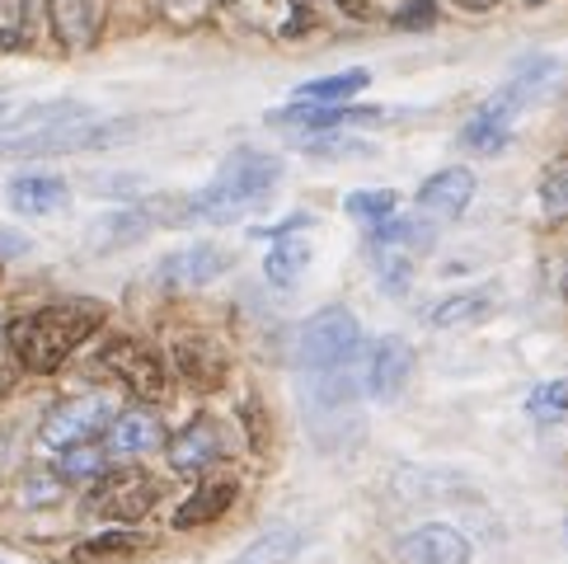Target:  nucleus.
Masks as SVG:
<instances>
[{
    "mask_svg": "<svg viewBox=\"0 0 568 564\" xmlns=\"http://www.w3.org/2000/svg\"><path fill=\"white\" fill-rule=\"evenodd\" d=\"M564 85H568V67L559 62V57H531V62H521L513 71V80H507L489 104L460 128V147L475 151V155L503 151L507 141H513L521 118L531 109H540V104H550Z\"/></svg>",
    "mask_w": 568,
    "mask_h": 564,
    "instance_id": "obj_1",
    "label": "nucleus"
},
{
    "mask_svg": "<svg viewBox=\"0 0 568 564\" xmlns=\"http://www.w3.org/2000/svg\"><path fill=\"white\" fill-rule=\"evenodd\" d=\"M99 325H104V306L90 296L48 301L10 325V349L29 372H57Z\"/></svg>",
    "mask_w": 568,
    "mask_h": 564,
    "instance_id": "obj_2",
    "label": "nucleus"
},
{
    "mask_svg": "<svg viewBox=\"0 0 568 564\" xmlns=\"http://www.w3.org/2000/svg\"><path fill=\"white\" fill-rule=\"evenodd\" d=\"M282 160L268 151H235L221 160V170L212 174V184L197 198H189L184 221H235L254 208H263L277 193Z\"/></svg>",
    "mask_w": 568,
    "mask_h": 564,
    "instance_id": "obj_3",
    "label": "nucleus"
},
{
    "mask_svg": "<svg viewBox=\"0 0 568 564\" xmlns=\"http://www.w3.org/2000/svg\"><path fill=\"white\" fill-rule=\"evenodd\" d=\"M362 349V325L353 311L329 306L311 315L296 334V367L301 376H329V372H353V357Z\"/></svg>",
    "mask_w": 568,
    "mask_h": 564,
    "instance_id": "obj_4",
    "label": "nucleus"
},
{
    "mask_svg": "<svg viewBox=\"0 0 568 564\" xmlns=\"http://www.w3.org/2000/svg\"><path fill=\"white\" fill-rule=\"evenodd\" d=\"M155 498H160V480L141 466H123V471H104L94 480L85 508L113 522H136L155 508Z\"/></svg>",
    "mask_w": 568,
    "mask_h": 564,
    "instance_id": "obj_5",
    "label": "nucleus"
},
{
    "mask_svg": "<svg viewBox=\"0 0 568 564\" xmlns=\"http://www.w3.org/2000/svg\"><path fill=\"white\" fill-rule=\"evenodd\" d=\"M132 123H62V128H38L19 137H0V155H57V151H94L118 147Z\"/></svg>",
    "mask_w": 568,
    "mask_h": 564,
    "instance_id": "obj_6",
    "label": "nucleus"
},
{
    "mask_svg": "<svg viewBox=\"0 0 568 564\" xmlns=\"http://www.w3.org/2000/svg\"><path fill=\"white\" fill-rule=\"evenodd\" d=\"M99 367H104L113 381H123L136 400H165L170 395V367L151 349H141L136 339H109V344L99 349Z\"/></svg>",
    "mask_w": 568,
    "mask_h": 564,
    "instance_id": "obj_7",
    "label": "nucleus"
},
{
    "mask_svg": "<svg viewBox=\"0 0 568 564\" xmlns=\"http://www.w3.org/2000/svg\"><path fill=\"white\" fill-rule=\"evenodd\" d=\"M113 405L99 395H85V400H62L48 419H43V442L52 452H71V447H85V442H94L99 433H109L113 423Z\"/></svg>",
    "mask_w": 568,
    "mask_h": 564,
    "instance_id": "obj_8",
    "label": "nucleus"
},
{
    "mask_svg": "<svg viewBox=\"0 0 568 564\" xmlns=\"http://www.w3.org/2000/svg\"><path fill=\"white\" fill-rule=\"evenodd\" d=\"M399 564H470V541H465L456 527L446 522H423L409 536L395 546Z\"/></svg>",
    "mask_w": 568,
    "mask_h": 564,
    "instance_id": "obj_9",
    "label": "nucleus"
},
{
    "mask_svg": "<svg viewBox=\"0 0 568 564\" xmlns=\"http://www.w3.org/2000/svg\"><path fill=\"white\" fill-rule=\"evenodd\" d=\"M240 498V480L231 475H216V480H202V485L179 503V513H174V527L179 532H193V527H207V522L216 517H226L231 513V503Z\"/></svg>",
    "mask_w": 568,
    "mask_h": 564,
    "instance_id": "obj_10",
    "label": "nucleus"
},
{
    "mask_svg": "<svg viewBox=\"0 0 568 564\" xmlns=\"http://www.w3.org/2000/svg\"><path fill=\"white\" fill-rule=\"evenodd\" d=\"M414 376V349L404 339H381L372 349V367H367V391L376 400H395Z\"/></svg>",
    "mask_w": 568,
    "mask_h": 564,
    "instance_id": "obj_11",
    "label": "nucleus"
},
{
    "mask_svg": "<svg viewBox=\"0 0 568 564\" xmlns=\"http://www.w3.org/2000/svg\"><path fill=\"white\" fill-rule=\"evenodd\" d=\"M6 198L19 216H52L71 203V189H67V179H57V174H19V179H10Z\"/></svg>",
    "mask_w": 568,
    "mask_h": 564,
    "instance_id": "obj_12",
    "label": "nucleus"
},
{
    "mask_svg": "<svg viewBox=\"0 0 568 564\" xmlns=\"http://www.w3.org/2000/svg\"><path fill=\"white\" fill-rule=\"evenodd\" d=\"M231 269V254L216 250V245H193V250H179L170 254L165 264H160V282H170V288H202V282H212Z\"/></svg>",
    "mask_w": 568,
    "mask_h": 564,
    "instance_id": "obj_13",
    "label": "nucleus"
},
{
    "mask_svg": "<svg viewBox=\"0 0 568 564\" xmlns=\"http://www.w3.org/2000/svg\"><path fill=\"white\" fill-rule=\"evenodd\" d=\"M470 198H475V174L470 170H437L428 184L418 189V212H428V216H460L465 208H470Z\"/></svg>",
    "mask_w": 568,
    "mask_h": 564,
    "instance_id": "obj_14",
    "label": "nucleus"
},
{
    "mask_svg": "<svg viewBox=\"0 0 568 564\" xmlns=\"http://www.w3.org/2000/svg\"><path fill=\"white\" fill-rule=\"evenodd\" d=\"M216 456H221V433H216V423H212V419H193L189 429L170 442V466H174V471H184V475L207 471Z\"/></svg>",
    "mask_w": 568,
    "mask_h": 564,
    "instance_id": "obj_15",
    "label": "nucleus"
},
{
    "mask_svg": "<svg viewBox=\"0 0 568 564\" xmlns=\"http://www.w3.org/2000/svg\"><path fill=\"white\" fill-rule=\"evenodd\" d=\"M160 423H155V414H146V410H128V414H118L113 423H109V433H104V452L109 456H141V452H151V447H160Z\"/></svg>",
    "mask_w": 568,
    "mask_h": 564,
    "instance_id": "obj_16",
    "label": "nucleus"
},
{
    "mask_svg": "<svg viewBox=\"0 0 568 564\" xmlns=\"http://www.w3.org/2000/svg\"><path fill=\"white\" fill-rule=\"evenodd\" d=\"M151 226H155V221H151V208H123V212L99 216L85 240H90V250L109 254V250H123V245H132V240H141Z\"/></svg>",
    "mask_w": 568,
    "mask_h": 564,
    "instance_id": "obj_17",
    "label": "nucleus"
},
{
    "mask_svg": "<svg viewBox=\"0 0 568 564\" xmlns=\"http://www.w3.org/2000/svg\"><path fill=\"white\" fill-rule=\"evenodd\" d=\"M306 269H311V240L301 235L296 226L282 231L273 240L268 259H263V273H268V282H277V288H296V282L306 278Z\"/></svg>",
    "mask_w": 568,
    "mask_h": 564,
    "instance_id": "obj_18",
    "label": "nucleus"
},
{
    "mask_svg": "<svg viewBox=\"0 0 568 564\" xmlns=\"http://www.w3.org/2000/svg\"><path fill=\"white\" fill-rule=\"evenodd\" d=\"M174 367L184 372L193 386H221L226 381V353H221L212 339H179V349H174Z\"/></svg>",
    "mask_w": 568,
    "mask_h": 564,
    "instance_id": "obj_19",
    "label": "nucleus"
},
{
    "mask_svg": "<svg viewBox=\"0 0 568 564\" xmlns=\"http://www.w3.org/2000/svg\"><path fill=\"white\" fill-rule=\"evenodd\" d=\"M494 311H498V292L494 288H475V292L446 296L428 320H433V330H465V325H479V320H489Z\"/></svg>",
    "mask_w": 568,
    "mask_h": 564,
    "instance_id": "obj_20",
    "label": "nucleus"
},
{
    "mask_svg": "<svg viewBox=\"0 0 568 564\" xmlns=\"http://www.w3.org/2000/svg\"><path fill=\"white\" fill-rule=\"evenodd\" d=\"M273 123H296V128H343V123H381L376 109H353V104H296L273 113Z\"/></svg>",
    "mask_w": 568,
    "mask_h": 564,
    "instance_id": "obj_21",
    "label": "nucleus"
},
{
    "mask_svg": "<svg viewBox=\"0 0 568 564\" xmlns=\"http://www.w3.org/2000/svg\"><path fill=\"white\" fill-rule=\"evenodd\" d=\"M141 546H146V536H136V532H104V536H90V541H80L75 546V564H104V560H128L136 555Z\"/></svg>",
    "mask_w": 568,
    "mask_h": 564,
    "instance_id": "obj_22",
    "label": "nucleus"
},
{
    "mask_svg": "<svg viewBox=\"0 0 568 564\" xmlns=\"http://www.w3.org/2000/svg\"><path fill=\"white\" fill-rule=\"evenodd\" d=\"M367 71H343V75H320V80H306L296 90L301 104H338V99H353L357 90H367Z\"/></svg>",
    "mask_w": 568,
    "mask_h": 564,
    "instance_id": "obj_23",
    "label": "nucleus"
},
{
    "mask_svg": "<svg viewBox=\"0 0 568 564\" xmlns=\"http://www.w3.org/2000/svg\"><path fill=\"white\" fill-rule=\"evenodd\" d=\"M301 551V532L296 527H277V532H263L258 541H250L245 555L235 564H287Z\"/></svg>",
    "mask_w": 568,
    "mask_h": 564,
    "instance_id": "obj_24",
    "label": "nucleus"
},
{
    "mask_svg": "<svg viewBox=\"0 0 568 564\" xmlns=\"http://www.w3.org/2000/svg\"><path fill=\"white\" fill-rule=\"evenodd\" d=\"M526 414L536 423H564L568 419V381H545L526 395Z\"/></svg>",
    "mask_w": 568,
    "mask_h": 564,
    "instance_id": "obj_25",
    "label": "nucleus"
},
{
    "mask_svg": "<svg viewBox=\"0 0 568 564\" xmlns=\"http://www.w3.org/2000/svg\"><path fill=\"white\" fill-rule=\"evenodd\" d=\"M52 14H57V29H62L67 43H85L90 29H94L90 0H52Z\"/></svg>",
    "mask_w": 568,
    "mask_h": 564,
    "instance_id": "obj_26",
    "label": "nucleus"
},
{
    "mask_svg": "<svg viewBox=\"0 0 568 564\" xmlns=\"http://www.w3.org/2000/svg\"><path fill=\"white\" fill-rule=\"evenodd\" d=\"M395 203H399V198L381 189V193H348V203H343V208H348V216L367 221V226H385V221L395 216Z\"/></svg>",
    "mask_w": 568,
    "mask_h": 564,
    "instance_id": "obj_27",
    "label": "nucleus"
},
{
    "mask_svg": "<svg viewBox=\"0 0 568 564\" xmlns=\"http://www.w3.org/2000/svg\"><path fill=\"white\" fill-rule=\"evenodd\" d=\"M104 447H99V442H85V447H71V452H62V475L67 480H99L104 475Z\"/></svg>",
    "mask_w": 568,
    "mask_h": 564,
    "instance_id": "obj_28",
    "label": "nucleus"
},
{
    "mask_svg": "<svg viewBox=\"0 0 568 564\" xmlns=\"http://www.w3.org/2000/svg\"><path fill=\"white\" fill-rule=\"evenodd\" d=\"M540 203H545V212L568 216V165H559V170L545 174V184H540Z\"/></svg>",
    "mask_w": 568,
    "mask_h": 564,
    "instance_id": "obj_29",
    "label": "nucleus"
},
{
    "mask_svg": "<svg viewBox=\"0 0 568 564\" xmlns=\"http://www.w3.org/2000/svg\"><path fill=\"white\" fill-rule=\"evenodd\" d=\"M24 38V0H0V48H14Z\"/></svg>",
    "mask_w": 568,
    "mask_h": 564,
    "instance_id": "obj_30",
    "label": "nucleus"
},
{
    "mask_svg": "<svg viewBox=\"0 0 568 564\" xmlns=\"http://www.w3.org/2000/svg\"><path fill=\"white\" fill-rule=\"evenodd\" d=\"M19 254H29V235L0 231V259H19Z\"/></svg>",
    "mask_w": 568,
    "mask_h": 564,
    "instance_id": "obj_31",
    "label": "nucleus"
},
{
    "mask_svg": "<svg viewBox=\"0 0 568 564\" xmlns=\"http://www.w3.org/2000/svg\"><path fill=\"white\" fill-rule=\"evenodd\" d=\"M399 19H404V24H409V29H423V24H428V19H433V0H414V6L404 10Z\"/></svg>",
    "mask_w": 568,
    "mask_h": 564,
    "instance_id": "obj_32",
    "label": "nucleus"
},
{
    "mask_svg": "<svg viewBox=\"0 0 568 564\" xmlns=\"http://www.w3.org/2000/svg\"><path fill=\"white\" fill-rule=\"evenodd\" d=\"M460 10H475V14H484V10H494V6H503V0H456Z\"/></svg>",
    "mask_w": 568,
    "mask_h": 564,
    "instance_id": "obj_33",
    "label": "nucleus"
},
{
    "mask_svg": "<svg viewBox=\"0 0 568 564\" xmlns=\"http://www.w3.org/2000/svg\"><path fill=\"white\" fill-rule=\"evenodd\" d=\"M338 10H348V14H362V10H367V0H338Z\"/></svg>",
    "mask_w": 568,
    "mask_h": 564,
    "instance_id": "obj_34",
    "label": "nucleus"
},
{
    "mask_svg": "<svg viewBox=\"0 0 568 564\" xmlns=\"http://www.w3.org/2000/svg\"><path fill=\"white\" fill-rule=\"evenodd\" d=\"M10 118H14V109H10V104H0V123H10Z\"/></svg>",
    "mask_w": 568,
    "mask_h": 564,
    "instance_id": "obj_35",
    "label": "nucleus"
},
{
    "mask_svg": "<svg viewBox=\"0 0 568 564\" xmlns=\"http://www.w3.org/2000/svg\"><path fill=\"white\" fill-rule=\"evenodd\" d=\"M531 6H540V0H531Z\"/></svg>",
    "mask_w": 568,
    "mask_h": 564,
    "instance_id": "obj_36",
    "label": "nucleus"
}]
</instances>
